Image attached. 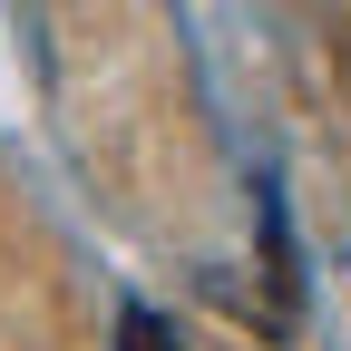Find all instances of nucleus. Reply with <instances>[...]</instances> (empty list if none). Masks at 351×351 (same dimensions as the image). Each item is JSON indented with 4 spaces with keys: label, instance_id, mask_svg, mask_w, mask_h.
<instances>
[{
    "label": "nucleus",
    "instance_id": "obj_1",
    "mask_svg": "<svg viewBox=\"0 0 351 351\" xmlns=\"http://www.w3.org/2000/svg\"><path fill=\"white\" fill-rule=\"evenodd\" d=\"M127 351H166V332H156L147 313H127Z\"/></svg>",
    "mask_w": 351,
    "mask_h": 351
}]
</instances>
